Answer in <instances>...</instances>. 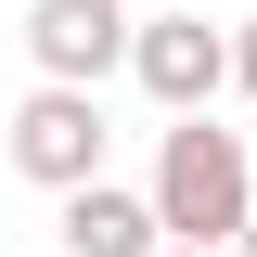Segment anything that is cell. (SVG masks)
I'll return each instance as SVG.
<instances>
[{
  "label": "cell",
  "instance_id": "cell-1",
  "mask_svg": "<svg viewBox=\"0 0 257 257\" xmlns=\"http://www.w3.org/2000/svg\"><path fill=\"white\" fill-rule=\"evenodd\" d=\"M142 206H155L167 244H206V257H219L231 231H244V206H257V193H244V142H231V128H206V116H167Z\"/></svg>",
  "mask_w": 257,
  "mask_h": 257
},
{
  "label": "cell",
  "instance_id": "cell-2",
  "mask_svg": "<svg viewBox=\"0 0 257 257\" xmlns=\"http://www.w3.org/2000/svg\"><path fill=\"white\" fill-rule=\"evenodd\" d=\"M103 90H64V77H39L26 103H13V167H26L39 193H77V180H103Z\"/></svg>",
  "mask_w": 257,
  "mask_h": 257
},
{
  "label": "cell",
  "instance_id": "cell-3",
  "mask_svg": "<svg viewBox=\"0 0 257 257\" xmlns=\"http://www.w3.org/2000/svg\"><path fill=\"white\" fill-rule=\"evenodd\" d=\"M128 77H142L167 116H206V90L231 77V26H206V13H142V26H128Z\"/></svg>",
  "mask_w": 257,
  "mask_h": 257
},
{
  "label": "cell",
  "instance_id": "cell-4",
  "mask_svg": "<svg viewBox=\"0 0 257 257\" xmlns=\"http://www.w3.org/2000/svg\"><path fill=\"white\" fill-rule=\"evenodd\" d=\"M26 52L64 90H103L128 64V0H26Z\"/></svg>",
  "mask_w": 257,
  "mask_h": 257
},
{
  "label": "cell",
  "instance_id": "cell-5",
  "mask_svg": "<svg viewBox=\"0 0 257 257\" xmlns=\"http://www.w3.org/2000/svg\"><path fill=\"white\" fill-rule=\"evenodd\" d=\"M167 231H155V206L128 180H77L64 193V257H155Z\"/></svg>",
  "mask_w": 257,
  "mask_h": 257
},
{
  "label": "cell",
  "instance_id": "cell-6",
  "mask_svg": "<svg viewBox=\"0 0 257 257\" xmlns=\"http://www.w3.org/2000/svg\"><path fill=\"white\" fill-rule=\"evenodd\" d=\"M231 90L257 103V13H244V26H231Z\"/></svg>",
  "mask_w": 257,
  "mask_h": 257
},
{
  "label": "cell",
  "instance_id": "cell-7",
  "mask_svg": "<svg viewBox=\"0 0 257 257\" xmlns=\"http://www.w3.org/2000/svg\"><path fill=\"white\" fill-rule=\"evenodd\" d=\"M219 257H257V206H244V231H231V244H219Z\"/></svg>",
  "mask_w": 257,
  "mask_h": 257
},
{
  "label": "cell",
  "instance_id": "cell-8",
  "mask_svg": "<svg viewBox=\"0 0 257 257\" xmlns=\"http://www.w3.org/2000/svg\"><path fill=\"white\" fill-rule=\"evenodd\" d=\"M155 257H206V244H155Z\"/></svg>",
  "mask_w": 257,
  "mask_h": 257
}]
</instances>
